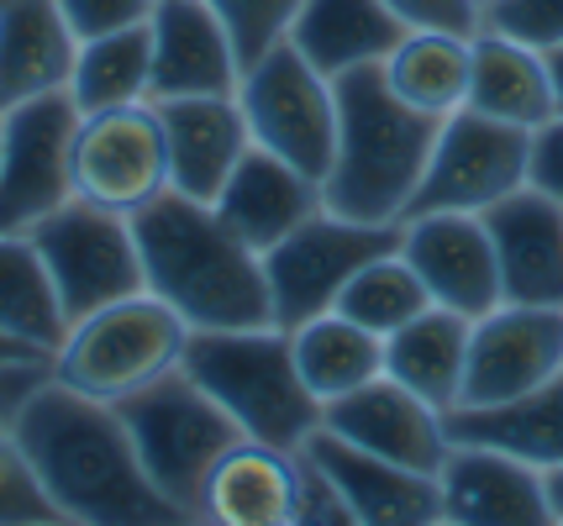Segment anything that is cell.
Instances as JSON below:
<instances>
[{
  "instance_id": "obj_1",
  "label": "cell",
  "mask_w": 563,
  "mask_h": 526,
  "mask_svg": "<svg viewBox=\"0 0 563 526\" xmlns=\"http://www.w3.org/2000/svg\"><path fill=\"white\" fill-rule=\"evenodd\" d=\"M16 443L32 458L64 522L85 526H169L179 522L153 479H147L137 443L122 411L111 401L79 395L74 384L48 374L16 411Z\"/></svg>"
},
{
  "instance_id": "obj_2",
  "label": "cell",
  "mask_w": 563,
  "mask_h": 526,
  "mask_svg": "<svg viewBox=\"0 0 563 526\" xmlns=\"http://www.w3.org/2000/svg\"><path fill=\"white\" fill-rule=\"evenodd\" d=\"M143 248V279L164 305H174L190 332H238L274 326L264 253H253L217 216V205L164 190L158 201L132 211Z\"/></svg>"
},
{
  "instance_id": "obj_3",
  "label": "cell",
  "mask_w": 563,
  "mask_h": 526,
  "mask_svg": "<svg viewBox=\"0 0 563 526\" xmlns=\"http://www.w3.org/2000/svg\"><path fill=\"white\" fill-rule=\"evenodd\" d=\"M338 85V153L321 179V201L338 216L400 226L432 164L442 116H427L395 96L379 64L332 79Z\"/></svg>"
},
{
  "instance_id": "obj_4",
  "label": "cell",
  "mask_w": 563,
  "mask_h": 526,
  "mask_svg": "<svg viewBox=\"0 0 563 526\" xmlns=\"http://www.w3.org/2000/svg\"><path fill=\"white\" fill-rule=\"evenodd\" d=\"M185 369L217 395L253 443L300 452L321 426V401L295 369L285 326H238V332H190Z\"/></svg>"
},
{
  "instance_id": "obj_5",
  "label": "cell",
  "mask_w": 563,
  "mask_h": 526,
  "mask_svg": "<svg viewBox=\"0 0 563 526\" xmlns=\"http://www.w3.org/2000/svg\"><path fill=\"white\" fill-rule=\"evenodd\" d=\"M117 411L137 443V458H143L153 490L179 511V522H200L211 469L247 437L232 422V411L185 363L143 384L137 395L117 401Z\"/></svg>"
},
{
  "instance_id": "obj_6",
  "label": "cell",
  "mask_w": 563,
  "mask_h": 526,
  "mask_svg": "<svg viewBox=\"0 0 563 526\" xmlns=\"http://www.w3.org/2000/svg\"><path fill=\"white\" fill-rule=\"evenodd\" d=\"M190 326L185 316L164 305L153 290H137L126 301H111L69 322L64 343L53 352V374L74 384L79 395L96 401H126L158 374H169L185 363Z\"/></svg>"
},
{
  "instance_id": "obj_7",
  "label": "cell",
  "mask_w": 563,
  "mask_h": 526,
  "mask_svg": "<svg viewBox=\"0 0 563 526\" xmlns=\"http://www.w3.org/2000/svg\"><path fill=\"white\" fill-rule=\"evenodd\" d=\"M238 105L258 148L279 153L300 175L327 179L338 153V85L290 37L243 69Z\"/></svg>"
},
{
  "instance_id": "obj_8",
  "label": "cell",
  "mask_w": 563,
  "mask_h": 526,
  "mask_svg": "<svg viewBox=\"0 0 563 526\" xmlns=\"http://www.w3.org/2000/svg\"><path fill=\"white\" fill-rule=\"evenodd\" d=\"M26 237L43 253V264H48V275H53V290H58V305H64L69 322L147 290L143 248H137L132 216L111 211V205H96V201H85V195H74V201H64L53 216H43Z\"/></svg>"
},
{
  "instance_id": "obj_9",
  "label": "cell",
  "mask_w": 563,
  "mask_h": 526,
  "mask_svg": "<svg viewBox=\"0 0 563 526\" xmlns=\"http://www.w3.org/2000/svg\"><path fill=\"white\" fill-rule=\"evenodd\" d=\"M400 248V226H374L353 222L321 205L317 216L295 226L290 237H279L264 253V275H269V301H274V326L295 332L300 322H311L321 311H332L343 284L368 258Z\"/></svg>"
},
{
  "instance_id": "obj_10",
  "label": "cell",
  "mask_w": 563,
  "mask_h": 526,
  "mask_svg": "<svg viewBox=\"0 0 563 526\" xmlns=\"http://www.w3.org/2000/svg\"><path fill=\"white\" fill-rule=\"evenodd\" d=\"M79 105L69 90L0 111V232H32L74 201V132Z\"/></svg>"
},
{
  "instance_id": "obj_11",
  "label": "cell",
  "mask_w": 563,
  "mask_h": 526,
  "mask_svg": "<svg viewBox=\"0 0 563 526\" xmlns=\"http://www.w3.org/2000/svg\"><path fill=\"white\" fill-rule=\"evenodd\" d=\"M527 164H532V132L527 126H506L464 105V111L442 116L432 164H427L421 190L406 216H427V211L485 216L495 201H506L511 190L527 184Z\"/></svg>"
},
{
  "instance_id": "obj_12",
  "label": "cell",
  "mask_w": 563,
  "mask_h": 526,
  "mask_svg": "<svg viewBox=\"0 0 563 526\" xmlns=\"http://www.w3.org/2000/svg\"><path fill=\"white\" fill-rule=\"evenodd\" d=\"M169 190V143H164V122L158 105H111V111H90L79 116L74 132V195L111 211H143Z\"/></svg>"
},
{
  "instance_id": "obj_13",
  "label": "cell",
  "mask_w": 563,
  "mask_h": 526,
  "mask_svg": "<svg viewBox=\"0 0 563 526\" xmlns=\"http://www.w3.org/2000/svg\"><path fill=\"white\" fill-rule=\"evenodd\" d=\"M563 374V305H516L474 316L459 405H500ZM453 405V411H459Z\"/></svg>"
},
{
  "instance_id": "obj_14",
  "label": "cell",
  "mask_w": 563,
  "mask_h": 526,
  "mask_svg": "<svg viewBox=\"0 0 563 526\" xmlns=\"http://www.w3.org/2000/svg\"><path fill=\"white\" fill-rule=\"evenodd\" d=\"M400 253L411 258L432 305H448L459 316H485L506 301L500 290V264L485 216L474 211H427L400 222Z\"/></svg>"
},
{
  "instance_id": "obj_15",
  "label": "cell",
  "mask_w": 563,
  "mask_h": 526,
  "mask_svg": "<svg viewBox=\"0 0 563 526\" xmlns=\"http://www.w3.org/2000/svg\"><path fill=\"white\" fill-rule=\"evenodd\" d=\"M321 426L338 432L343 443L364 452H379L390 463H406L417 474H438L453 437H448V411L421 401L417 390H406L400 379L379 374L364 390H353L343 401L321 405Z\"/></svg>"
},
{
  "instance_id": "obj_16",
  "label": "cell",
  "mask_w": 563,
  "mask_h": 526,
  "mask_svg": "<svg viewBox=\"0 0 563 526\" xmlns=\"http://www.w3.org/2000/svg\"><path fill=\"white\" fill-rule=\"evenodd\" d=\"M321 474L338 484V495L353 511V526H438L442 522V484L438 474H417L406 463H390L379 452L343 443L338 432L317 426L300 448Z\"/></svg>"
},
{
  "instance_id": "obj_17",
  "label": "cell",
  "mask_w": 563,
  "mask_h": 526,
  "mask_svg": "<svg viewBox=\"0 0 563 526\" xmlns=\"http://www.w3.org/2000/svg\"><path fill=\"white\" fill-rule=\"evenodd\" d=\"M147 32H153V96L147 101L238 96L243 58L206 0H158L147 16Z\"/></svg>"
},
{
  "instance_id": "obj_18",
  "label": "cell",
  "mask_w": 563,
  "mask_h": 526,
  "mask_svg": "<svg viewBox=\"0 0 563 526\" xmlns=\"http://www.w3.org/2000/svg\"><path fill=\"white\" fill-rule=\"evenodd\" d=\"M442 522L453 526H548V490L542 469L521 463L500 448L453 443L438 469Z\"/></svg>"
},
{
  "instance_id": "obj_19",
  "label": "cell",
  "mask_w": 563,
  "mask_h": 526,
  "mask_svg": "<svg viewBox=\"0 0 563 526\" xmlns=\"http://www.w3.org/2000/svg\"><path fill=\"white\" fill-rule=\"evenodd\" d=\"M153 105L169 143V190L211 205L227 190L232 169L243 164V153L253 148L238 96H174Z\"/></svg>"
},
{
  "instance_id": "obj_20",
  "label": "cell",
  "mask_w": 563,
  "mask_h": 526,
  "mask_svg": "<svg viewBox=\"0 0 563 526\" xmlns=\"http://www.w3.org/2000/svg\"><path fill=\"white\" fill-rule=\"evenodd\" d=\"M500 290L516 305H563V201L521 184L485 211Z\"/></svg>"
},
{
  "instance_id": "obj_21",
  "label": "cell",
  "mask_w": 563,
  "mask_h": 526,
  "mask_svg": "<svg viewBox=\"0 0 563 526\" xmlns=\"http://www.w3.org/2000/svg\"><path fill=\"white\" fill-rule=\"evenodd\" d=\"M211 205H217V216L243 237L247 248L269 253L274 243L290 237L306 216H317L327 201H321V179L300 175L279 153L253 143V148L243 153V164L232 169L227 190H221Z\"/></svg>"
},
{
  "instance_id": "obj_22",
  "label": "cell",
  "mask_w": 563,
  "mask_h": 526,
  "mask_svg": "<svg viewBox=\"0 0 563 526\" xmlns=\"http://www.w3.org/2000/svg\"><path fill=\"white\" fill-rule=\"evenodd\" d=\"M79 37L58 0H11L0 5V111L53 90H69Z\"/></svg>"
},
{
  "instance_id": "obj_23",
  "label": "cell",
  "mask_w": 563,
  "mask_h": 526,
  "mask_svg": "<svg viewBox=\"0 0 563 526\" xmlns=\"http://www.w3.org/2000/svg\"><path fill=\"white\" fill-rule=\"evenodd\" d=\"M300 501V458L243 437L206 479L200 522L217 526H290Z\"/></svg>"
},
{
  "instance_id": "obj_24",
  "label": "cell",
  "mask_w": 563,
  "mask_h": 526,
  "mask_svg": "<svg viewBox=\"0 0 563 526\" xmlns=\"http://www.w3.org/2000/svg\"><path fill=\"white\" fill-rule=\"evenodd\" d=\"M406 32L411 26L385 0H300L290 22V43L327 79H343L353 69L385 64Z\"/></svg>"
},
{
  "instance_id": "obj_25",
  "label": "cell",
  "mask_w": 563,
  "mask_h": 526,
  "mask_svg": "<svg viewBox=\"0 0 563 526\" xmlns=\"http://www.w3.org/2000/svg\"><path fill=\"white\" fill-rule=\"evenodd\" d=\"M468 111L495 116L506 126H527L538 132L542 122L559 116V96H553V69L548 53L527 48L516 37H500L490 26L474 32V75H468Z\"/></svg>"
},
{
  "instance_id": "obj_26",
  "label": "cell",
  "mask_w": 563,
  "mask_h": 526,
  "mask_svg": "<svg viewBox=\"0 0 563 526\" xmlns=\"http://www.w3.org/2000/svg\"><path fill=\"white\" fill-rule=\"evenodd\" d=\"M448 437L453 443H479V448H500L532 463V469H559L563 463V374L548 384L516 395L500 405H459L448 411Z\"/></svg>"
},
{
  "instance_id": "obj_27",
  "label": "cell",
  "mask_w": 563,
  "mask_h": 526,
  "mask_svg": "<svg viewBox=\"0 0 563 526\" xmlns=\"http://www.w3.org/2000/svg\"><path fill=\"white\" fill-rule=\"evenodd\" d=\"M468 332H474L468 316L448 311V305H427L417 322H406L400 332L385 337V374L400 379L406 390H417L438 411H453L464 401Z\"/></svg>"
},
{
  "instance_id": "obj_28",
  "label": "cell",
  "mask_w": 563,
  "mask_h": 526,
  "mask_svg": "<svg viewBox=\"0 0 563 526\" xmlns=\"http://www.w3.org/2000/svg\"><path fill=\"white\" fill-rule=\"evenodd\" d=\"M379 75L406 105L427 116H453L468 105V75H474V37L468 32H438L411 26L395 53L379 64Z\"/></svg>"
},
{
  "instance_id": "obj_29",
  "label": "cell",
  "mask_w": 563,
  "mask_h": 526,
  "mask_svg": "<svg viewBox=\"0 0 563 526\" xmlns=\"http://www.w3.org/2000/svg\"><path fill=\"white\" fill-rule=\"evenodd\" d=\"M290 348L306 390L321 405L343 401L353 390H364L368 379L385 374V337H374L343 311H321L311 322H300L290 332Z\"/></svg>"
},
{
  "instance_id": "obj_30",
  "label": "cell",
  "mask_w": 563,
  "mask_h": 526,
  "mask_svg": "<svg viewBox=\"0 0 563 526\" xmlns=\"http://www.w3.org/2000/svg\"><path fill=\"white\" fill-rule=\"evenodd\" d=\"M0 332L26 348L48 352V358L69 332L48 264L26 232H0Z\"/></svg>"
},
{
  "instance_id": "obj_31",
  "label": "cell",
  "mask_w": 563,
  "mask_h": 526,
  "mask_svg": "<svg viewBox=\"0 0 563 526\" xmlns=\"http://www.w3.org/2000/svg\"><path fill=\"white\" fill-rule=\"evenodd\" d=\"M69 96L85 116L90 111H111V105L147 101L153 96V32H147V22L79 43Z\"/></svg>"
},
{
  "instance_id": "obj_32",
  "label": "cell",
  "mask_w": 563,
  "mask_h": 526,
  "mask_svg": "<svg viewBox=\"0 0 563 526\" xmlns=\"http://www.w3.org/2000/svg\"><path fill=\"white\" fill-rule=\"evenodd\" d=\"M427 305H432V295H427L421 275L411 269V258L400 248H390V253H379V258H368L364 269L347 279L332 311L353 316V322L368 326L374 337H390V332H400L406 322H417Z\"/></svg>"
},
{
  "instance_id": "obj_33",
  "label": "cell",
  "mask_w": 563,
  "mask_h": 526,
  "mask_svg": "<svg viewBox=\"0 0 563 526\" xmlns=\"http://www.w3.org/2000/svg\"><path fill=\"white\" fill-rule=\"evenodd\" d=\"M48 522H64V511L43 490L32 458L16 443V432L0 426V526H48Z\"/></svg>"
},
{
  "instance_id": "obj_34",
  "label": "cell",
  "mask_w": 563,
  "mask_h": 526,
  "mask_svg": "<svg viewBox=\"0 0 563 526\" xmlns=\"http://www.w3.org/2000/svg\"><path fill=\"white\" fill-rule=\"evenodd\" d=\"M206 5L221 16L232 48L243 58V69L253 58H264L274 43L290 37V22H295V11H300V0H206Z\"/></svg>"
},
{
  "instance_id": "obj_35",
  "label": "cell",
  "mask_w": 563,
  "mask_h": 526,
  "mask_svg": "<svg viewBox=\"0 0 563 526\" xmlns=\"http://www.w3.org/2000/svg\"><path fill=\"white\" fill-rule=\"evenodd\" d=\"M479 26H490L500 37H516L527 48L553 53L563 48V0H485Z\"/></svg>"
},
{
  "instance_id": "obj_36",
  "label": "cell",
  "mask_w": 563,
  "mask_h": 526,
  "mask_svg": "<svg viewBox=\"0 0 563 526\" xmlns=\"http://www.w3.org/2000/svg\"><path fill=\"white\" fill-rule=\"evenodd\" d=\"M153 5L158 0H58V11H64V22L74 26L79 43L122 32V26H143L153 16Z\"/></svg>"
},
{
  "instance_id": "obj_37",
  "label": "cell",
  "mask_w": 563,
  "mask_h": 526,
  "mask_svg": "<svg viewBox=\"0 0 563 526\" xmlns=\"http://www.w3.org/2000/svg\"><path fill=\"white\" fill-rule=\"evenodd\" d=\"M300 458V452H295ZM295 522L306 526H347L353 522V511H347V501L338 495V484L321 474L311 458H300V501H295Z\"/></svg>"
},
{
  "instance_id": "obj_38",
  "label": "cell",
  "mask_w": 563,
  "mask_h": 526,
  "mask_svg": "<svg viewBox=\"0 0 563 526\" xmlns=\"http://www.w3.org/2000/svg\"><path fill=\"white\" fill-rule=\"evenodd\" d=\"M406 26H438V32H479V0H385Z\"/></svg>"
},
{
  "instance_id": "obj_39",
  "label": "cell",
  "mask_w": 563,
  "mask_h": 526,
  "mask_svg": "<svg viewBox=\"0 0 563 526\" xmlns=\"http://www.w3.org/2000/svg\"><path fill=\"white\" fill-rule=\"evenodd\" d=\"M527 184H538L542 195L563 201V111L553 122L532 132V164H527Z\"/></svg>"
},
{
  "instance_id": "obj_40",
  "label": "cell",
  "mask_w": 563,
  "mask_h": 526,
  "mask_svg": "<svg viewBox=\"0 0 563 526\" xmlns=\"http://www.w3.org/2000/svg\"><path fill=\"white\" fill-rule=\"evenodd\" d=\"M48 374H53V358H11V363H0V426L16 422L22 401Z\"/></svg>"
},
{
  "instance_id": "obj_41",
  "label": "cell",
  "mask_w": 563,
  "mask_h": 526,
  "mask_svg": "<svg viewBox=\"0 0 563 526\" xmlns=\"http://www.w3.org/2000/svg\"><path fill=\"white\" fill-rule=\"evenodd\" d=\"M542 490H548V511H553V522L563 526V463L542 474Z\"/></svg>"
},
{
  "instance_id": "obj_42",
  "label": "cell",
  "mask_w": 563,
  "mask_h": 526,
  "mask_svg": "<svg viewBox=\"0 0 563 526\" xmlns=\"http://www.w3.org/2000/svg\"><path fill=\"white\" fill-rule=\"evenodd\" d=\"M11 358H48V352L26 348V343H16V337H5V332H0V363H11Z\"/></svg>"
},
{
  "instance_id": "obj_43",
  "label": "cell",
  "mask_w": 563,
  "mask_h": 526,
  "mask_svg": "<svg viewBox=\"0 0 563 526\" xmlns=\"http://www.w3.org/2000/svg\"><path fill=\"white\" fill-rule=\"evenodd\" d=\"M548 69H553V96H559V111H563V48L548 53Z\"/></svg>"
},
{
  "instance_id": "obj_44",
  "label": "cell",
  "mask_w": 563,
  "mask_h": 526,
  "mask_svg": "<svg viewBox=\"0 0 563 526\" xmlns=\"http://www.w3.org/2000/svg\"><path fill=\"white\" fill-rule=\"evenodd\" d=\"M0 5H11V0H0Z\"/></svg>"
},
{
  "instance_id": "obj_45",
  "label": "cell",
  "mask_w": 563,
  "mask_h": 526,
  "mask_svg": "<svg viewBox=\"0 0 563 526\" xmlns=\"http://www.w3.org/2000/svg\"><path fill=\"white\" fill-rule=\"evenodd\" d=\"M479 5H485V0H479Z\"/></svg>"
}]
</instances>
